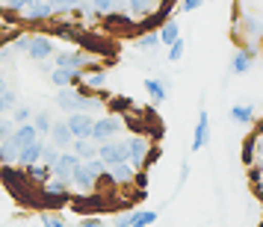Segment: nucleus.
<instances>
[{
	"instance_id": "nucleus-46",
	"label": "nucleus",
	"mask_w": 263,
	"mask_h": 227,
	"mask_svg": "<svg viewBox=\"0 0 263 227\" xmlns=\"http://www.w3.org/2000/svg\"><path fill=\"white\" fill-rule=\"evenodd\" d=\"M254 136H263V118L257 121V127H254Z\"/></svg>"
},
{
	"instance_id": "nucleus-21",
	"label": "nucleus",
	"mask_w": 263,
	"mask_h": 227,
	"mask_svg": "<svg viewBox=\"0 0 263 227\" xmlns=\"http://www.w3.org/2000/svg\"><path fill=\"white\" fill-rule=\"evenodd\" d=\"M18 154H21V145L15 142L12 136L0 142V166H15L18 162Z\"/></svg>"
},
{
	"instance_id": "nucleus-3",
	"label": "nucleus",
	"mask_w": 263,
	"mask_h": 227,
	"mask_svg": "<svg viewBox=\"0 0 263 227\" xmlns=\"http://www.w3.org/2000/svg\"><path fill=\"white\" fill-rule=\"evenodd\" d=\"M148 151H151V139L148 136H130L127 139V162H130L133 171H145V156H148Z\"/></svg>"
},
{
	"instance_id": "nucleus-1",
	"label": "nucleus",
	"mask_w": 263,
	"mask_h": 227,
	"mask_svg": "<svg viewBox=\"0 0 263 227\" xmlns=\"http://www.w3.org/2000/svg\"><path fill=\"white\" fill-rule=\"evenodd\" d=\"M121 130H124V115H112V112H107V115H101V118H95V124H92V142H109V139H116V136H121Z\"/></svg>"
},
{
	"instance_id": "nucleus-47",
	"label": "nucleus",
	"mask_w": 263,
	"mask_h": 227,
	"mask_svg": "<svg viewBox=\"0 0 263 227\" xmlns=\"http://www.w3.org/2000/svg\"><path fill=\"white\" fill-rule=\"evenodd\" d=\"M254 166H257V168H260V171H263V156H260V159H257V162H254Z\"/></svg>"
},
{
	"instance_id": "nucleus-17",
	"label": "nucleus",
	"mask_w": 263,
	"mask_h": 227,
	"mask_svg": "<svg viewBox=\"0 0 263 227\" xmlns=\"http://www.w3.org/2000/svg\"><path fill=\"white\" fill-rule=\"evenodd\" d=\"M168 89H172V83H168V77H154V80H145V92L151 95V100L154 104H163L168 97Z\"/></svg>"
},
{
	"instance_id": "nucleus-19",
	"label": "nucleus",
	"mask_w": 263,
	"mask_h": 227,
	"mask_svg": "<svg viewBox=\"0 0 263 227\" xmlns=\"http://www.w3.org/2000/svg\"><path fill=\"white\" fill-rule=\"evenodd\" d=\"M89 6L95 9L98 18H104L109 12H127V0H89Z\"/></svg>"
},
{
	"instance_id": "nucleus-27",
	"label": "nucleus",
	"mask_w": 263,
	"mask_h": 227,
	"mask_svg": "<svg viewBox=\"0 0 263 227\" xmlns=\"http://www.w3.org/2000/svg\"><path fill=\"white\" fill-rule=\"evenodd\" d=\"M18 104H21V100H18V92H12V89L6 86V89L0 92V115H9Z\"/></svg>"
},
{
	"instance_id": "nucleus-23",
	"label": "nucleus",
	"mask_w": 263,
	"mask_h": 227,
	"mask_svg": "<svg viewBox=\"0 0 263 227\" xmlns=\"http://www.w3.org/2000/svg\"><path fill=\"white\" fill-rule=\"evenodd\" d=\"M83 86L92 89V92H104V86H107V71H104V68H86Z\"/></svg>"
},
{
	"instance_id": "nucleus-5",
	"label": "nucleus",
	"mask_w": 263,
	"mask_h": 227,
	"mask_svg": "<svg viewBox=\"0 0 263 227\" xmlns=\"http://www.w3.org/2000/svg\"><path fill=\"white\" fill-rule=\"evenodd\" d=\"M53 50H57V45H53V38L50 36H42V33H36V36H30V45H27V56L33 62H45L53 56Z\"/></svg>"
},
{
	"instance_id": "nucleus-35",
	"label": "nucleus",
	"mask_w": 263,
	"mask_h": 227,
	"mask_svg": "<svg viewBox=\"0 0 263 227\" xmlns=\"http://www.w3.org/2000/svg\"><path fill=\"white\" fill-rule=\"evenodd\" d=\"M157 45H160V36H157V30H151V33H142V36L136 38V48H139V50H154Z\"/></svg>"
},
{
	"instance_id": "nucleus-18",
	"label": "nucleus",
	"mask_w": 263,
	"mask_h": 227,
	"mask_svg": "<svg viewBox=\"0 0 263 227\" xmlns=\"http://www.w3.org/2000/svg\"><path fill=\"white\" fill-rule=\"evenodd\" d=\"M157 6H160V0H127V15L136 18V21H142V18H148L154 12Z\"/></svg>"
},
{
	"instance_id": "nucleus-36",
	"label": "nucleus",
	"mask_w": 263,
	"mask_h": 227,
	"mask_svg": "<svg viewBox=\"0 0 263 227\" xmlns=\"http://www.w3.org/2000/svg\"><path fill=\"white\" fill-rule=\"evenodd\" d=\"M42 227H65V218L53 210H45L42 213Z\"/></svg>"
},
{
	"instance_id": "nucleus-7",
	"label": "nucleus",
	"mask_w": 263,
	"mask_h": 227,
	"mask_svg": "<svg viewBox=\"0 0 263 227\" xmlns=\"http://www.w3.org/2000/svg\"><path fill=\"white\" fill-rule=\"evenodd\" d=\"M0 183L12 192V195H24V189H30V180L24 177L21 168H15V166H3L0 168Z\"/></svg>"
},
{
	"instance_id": "nucleus-22",
	"label": "nucleus",
	"mask_w": 263,
	"mask_h": 227,
	"mask_svg": "<svg viewBox=\"0 0 263 227\" xmlns=\"http://www.w3.org/2000/svg\"><path fill=\"white\" fill-rule=\"evenodd\" d=\"M77 159H92V156H98V142H92V139H74L71 148H68Z\"/></svg>"
},
{
	"instance_id": "nucleus-11",
	"label": "nucleus",
	"mask_w": 263,
	"mask_h": 227,
	"mask_svg": "<svg viewBox=\"0 0 263 227\" xmlns=\"http://www.w3.org/2000/svg\"><path fill=\"white\" fill-rule=\"evenodd\" d=\"M104 30H109V33H133L136 30V18H130L127 12H109L104 15Z\"/></svg>"
},
{
	"instance_id": "nucleus-48",
	"label": "nucleus",
	"mask_w": 263,
	"mask_h": 227,
	"mask_svg": "<svg viewBox=\"0 0 263 227\" xmlns=\"http://www.w3.org/2000/svg\"><path fill=\"white\" fill-rule=\"evenodd\" d=\"M260 192H263V171H260Z\"/></svg>"
},
{
	"instance_id": "nucleus-41",
	"label": "nucleus",
	"mask_w": 263,
	"mask_h": 227,
	"mask_svg": "<svg viewBox=\"0 0 263 227\" xmlns=\"http://www.w3.org/2000/svg\"><path fill=\"white\" fill-rule=\"evenodd\" d=\"M133 215H136V210H127V213H119L116 218H112V224H116V227H130V224H133Z\"/></svg>"
},
{
	"instance_id": "nucleus-44",
	"label": "nucleus",
	"mask_w": 263,
	"mask_h": 227,
	"mask_svg": "<svg viewBox=\"0 0 263 227\" xmlns=\"http://www.w3.org/2000/svg\"><path fill=\"white\" fill-rule=\"evenodd\" d=\"M160 154H163V151H160L157 145H151V151H148V156H145V171H148V168H151L157 159H160Z\"/></svg>"
},
{
	"instance_id": "nucleus-26",
	"label": "nucleus",
	"mask_w": 263,
	"mask_h": 227,
	"mask_svg": "<svg viewBox=\"0 0 263 227\" xmlns=\"http://www.w3.org/2000/svg\"><path fill=\"white\" fill-rule=\"evenodd\" d=\"M12 139H15L18 145H21V148H24V145H30L33 139H39V133H36V127H33L30 121H27V124H18V127L12 130Z\"/></svg>"
},
{
	"instance_id": "nucleus-29",
	"label": "nucleus",
	"mask_w": 263,
	"mask_h": 227,
	"mask_svg": "<svg viewBox=\"0 0 263 227\" xmlns=\"http://www.w3.org/2000/svg\"><path fill=\"white\" fill-rule=\"evenodd\" d=\"M60 148H57V145H50V142H45L42 145V159H39V162H42V166H48V168H53L57 166V159H60Z\"/></svg>"
},
{
	"instance_id": "nucleus-42",
	"label": "nucleus",
	"mask_w": 263,
	"mask_h": 227,
	"mask_svg": "<svg viewBox=\"0 0 263 227\" xmlns=\"http://www.w3.org/2000/svg\"><path fill=\"white\" fill-rule=\"evenodd\" d=\"M207 0H180V6H178V12H195V9H201Z\"/></svg>"
},
{
	"instance_id": "nucleus-28",
	"label": "nucleus",
	"mask_w": 263,
	"mask_h": 227,
	"mask_svg": "<svg viewBox=\"0 0 263 227\" xmlns=\"http://www.w3.org/2000/svg\"><path fill=\"white\" fill-rule=\"evenodd\" d=\"M30 124L36 127L39 136H48L50 127H53V118H50V112H48V109H42V112H36V115H33V121H30Z\"/></svg>"
},
{
	"instance_id": "nucleus-9",
	"label": "nucleus",
	"mask_w": 263,
	"mask_h": 227,
	"mask_svg": "<svg viewBox=\"0 0 263 227\" xmlns=\"http://www.w3.org/2000/svg\"><path fill=\"white\" fill-rule=\"evenodd\" d=\"M65 124H68V130H71L74 139H89V136H92L95 115H89V112H71V115L65 118Z\"/></svg>"
},
{
	"instance_id": "nucleus-2",
	"label": "nucleus",
	"mask_w": 263,
	"mask_h": 227,
	"mask_svg": "<svg viewBox=\"0 0 263 227\" xmlns=\"http://www.w3.org/2000/svg\"><path fill=\"white\" fill-rule=\"evenodd\" d=\"M53 68H71V71H86L89 68V53L80 48L71 50H53Z\"/></svg>"
},
{
	"instance_id": "nucleus-43",
	"label": "nucleus",
	"mask_w": 263,
	"mask_h": 227,
	"mask_svg": "<svg viewBox=\"0 0 263 227\" xmlns=\"http://www.w3.org/2000/svg\"><path fill=\"white\" fill-rule=\"evenodd\" d=\"M77 227H107V221H104V218H98V215H86V218L77 221Z\"/></svg>"
},
{
	"instance_id": "nucleus-14",
	"label": "nucleus",
	"mask_w": 263,
	"mask_h": 227,
	"mask_svg": "<svg viewBox=\"0 0 263 227\" xmlns=\"http://www.w3.org/2000/svg\"><path fill=\"white\" fill-rule=\"evenodd\" d=\"M48 142L57 145L60 151H68V148H71L74 136H71V130H68L65 121H53V127H50V133H48Z\"/></svg>"
},
{
	"instance_id": "nucleus-15",
	"label": "nucleus",
	"mask_w": 263,
	"mask_h": 227,
	"mask_svg": "<svg viewBox=\"0 0 263 227\" xmlns=\"http://www.w3.org/2000/svg\"><path fill=\"white\" fill-rule=\"evenodd\" d=\"M50 83L57 89H68V86L83 83V71H71V68H53L50 71Z\"/></svg>"
},
{
	"instance_id": "nucleus-16",
	"label": "nucleus",
	"mask_w": 263,
	"mask_h": 227,
	"mask_svg": "<svg viewBox=\"0 0 263 227\" xmlns=\"http://www.w3.org/2000/svg\"><path fill=\"white\" fill-rule=\"evenodd\" d=\"M42 145H45V139H42V136H39V139H33L30 145H24V148H21V154H18V162H15V166L27 168V166H33V162H39V159H42Z\"/></svg>"
},
{
	"instance_id": "nucleus-10",
	"label": "nucleus",
	"mask_w": 263,
	"mask_h": 227,
	"mask_svg": "<svg viewBox=\"0 0 263 227\" xmlns=\"http://www.w3.org/2000/svg\"><path fill=\"white\" fill-rule=\"evenodd\" d=\"M257 59V45H249V48H237L234 56H231V71L234 74H249L251 62Z\"/></svg>"
},
{
	"instance_id": "nucleus-4",
	"label": "nucleus",
	"mask_w": 263,
	"mask_h": 227,
	"mask_svg": "<svg viewBox=\"0 0 263 227\" xmlns=\"http://www.w3.org/2000/svg\"><path fill=\"white\" fill-rule=\"evenodd\" d=\"M98 156L107 162V166H112V162H127V139H109V142H101L98 145Z\"/></svg>"
},
{
	"instance_id": "nucleus-20",
	"label": "nucleus",
	"mask_w": 263,
	"mask_h": 227,
	"mask_svg": "<svg viewBox=\"0 0 263 227\" xmlns=\"http://www.w3.org/2000/svg\"><path fill=\"white\" fill-rule=\"evenodd\" d=\"M21 171H24V177L30 180V186H45L50 180V168L42 166V162H33V166L21 168Z\"/></svg>"
},
{
	"instance_id": "nucleus-39",
	"label": "nucleus",
	"mask_w": 263,
	"mask_h": 227,
	"mask_svg": "<svg viewBox=\"0 0 263 227\" xmlns=\"http://www.w3.org/2000/svg\"><path fill=\"white\" fill-rule=\"evenodd\" d=\"M33 0H0V6L6 9V12H21V9H27Z\"/></svg>"
},
{
	"instance_id": "nucleus-31",
	"label": "nucleus",
	"mask_w": 263,
	"mask_h": 227,
	"mask_svg": "<svg viewBox=\"0 0 263 227\" xmlns=\"http://www.w3.org/2000/svg\"><path fill=\"white\" fill-rule=\"evenodd\" d=\"M242 33H249V36H263V18H257V15H246L242 18Z\"/></svg>"
},
{
	"instance_id": "nucleus-24",
	"label": "nucleus",
	"mask_w": 263,
	"mask_h": 227,
	"mask_svg": "<svg viewBox=\"0 0 263 227\" xmlns=\"http://www.w3.org/2000/svg\"><path fill=\"white\" fill-rule=\"evenodd\" d=\"M157 36H160V45H172V42H178L180 38V24H178V18H168L166 24L160 27V30H157Z\"/></svg>"
},
{
	"instance_id": "nucleus-8",
	"label": "nucleus",
	"mask_w": 263,
	"mask_h": 227,
	"mask_svg": "<svg viewBox=\"0 0 263 227\" xmlns=\"http://www.w3.org/2000/svg\"><path fill=\"white\" fill-rule=\"evenodd\" d=\"M21 21L24 24H42V21H50L53 18V9H50V3L48 0H33L27 9H21Z\"/></svg>"
},
{
	"instance_id": "nucleus-25",
	"label": "nucleus",
	"mask_w": 263,
	"mask_h": 227,
	"mask_svg": "<svg viewBox=\"0 0 263 227\" xmlns=\"http://www.w3.org/2000/svg\"><path fill=\"white\" fill-rule=\"evenodd\" d=\"M254 115H257L254 104H237V107H231V121H237V124H251Z\"/></svg>"
},
{
	"instance_id": "nucleus-32",
	"label": "nucleus",
	"mask_w": 263,
	"mask_h": 227,
	"mask_svg": "<svg viewBox=\"0 0 263 227\" xmlns=\"http://www.w3.org/2000/svg\"><path fill=\"white\" fill-rule=\"evenodd\" d=\"M48 3H50V9H53V18H57V15H68V12H74V9H77V6H80L83 0H48Z\"/></svg>"
},
{
	"instance_id": "nucleus-40",
	"label": "nucleus",
	"mask_w": 263,
	"mask_h": 227,
	"mask_svg": "<svg viewBox=\"0 0 263 227\" xmlns=\"http://www.w3.org/2000/svg\"><path fill=\"white\" fill-rule=\"evenodd\" d=\"M12 130H15V121L9 118V115H0V142H3V139H9Z\"/></svg>"
},
{
	"instance_id": "nucleus-49",
	"label": "nucleus",
	"mask_w": 263,
	"mask_h": 227,
	"mask_svg": "<svg viewBox=\"0 0 263 227\" xmlns=\"http://www.w3.org/2000/svg\"><path fill=\"white\" fill-rule=\"evenodd\" d=\"M260 48H263V36H260Z\"/></svg>"
},
{
	"instance_id": "nucleus-6",
	"label": "nucleus",
	"mask_w": 263,
	"mask_h": 227,
	"mask_svg": "<svg viewBox=\"0 0 263 227\" xmlns=\"http://www.w3.org/2000/svg\"><path fill=\"white\" fill-rule=\"evenodd\" d=\"M80 162H83V159H77L71 151H62L60 159H57V166L50 168V177H57V180H62V183L71 186V177H74V171H77Z\"/></svg>"
},
{
	"instance_id": "nucleus-13",
	"label": "nucleus",
	"mask_w": 263,
	"mask_h": 227,
	"mask_svg": "<svg viewBox=\"0 0 263 227\" xmlns=\"http://www.w3.org/2000/svg\"><path fill=\"white\" fill-rule=\"evenodd\" d=\"M207 142H210V115H207V109H201L198 121H195V130H192V151H201Z\"/></svg>"
},
{
	"instance_id": "nucleus-30",
	"label": "nucleus",
	"mask_w": 263,
	"mask_h": 227,
	"mask_svg": "<svg viewBox=\"0 0 263 227\" xmlns=\"http://www.w3.org/2000/svg\"><path fill=\"white\" fill-rule=\"evenodd\" d=\"M254 142H257V136H254V133L242 139V166H246V168L254 166V159H257V154H254Z\"/></svg>"
},
{
	"instance_id": "nucleus-12",
	"label": "nucleus",
	"mask_w": 263,
	"mask_h": 227,
	"mask_svg": "<svg viewBox=\"0 0 263 227\" xmlns=\"http://www.w3.org/2000/svg\"><path fill=\"white\" fill-rule=\"evenodd\" d=\"M107 177L112 186H133L136 171L130 168V162H112V166H107Z\"/></svg>"
},
{
	"instance_id": "nucleus-33",
	"label": "nucleus",
	"mask_w": 263,
	"mask_h": 227,
	"mask_svg": "<svg viewBox=\"0 0 263 227\" xmlns=\"http://www.w3.org/2000/svg\"><path fill=\"white\" fill-rule=\"evenodd\" d=\"M9 118L15 121V127H18V124H27V121H33V109L27 107V104H18V107L9 112Z\"/></svg>"
},
{
	"instance_id": "nucleus-45",
	"label": "nucleus",
	"mask_w": 263,
	"mask_h": 227,
	"mask_svg": "<svg viewBox=\"0 0 263 227\" xmlns=\"http://www.w3.org/2000/svg\"><path fill=\"white\" fill-rule=\"evenodd\" d=\"M6 89V71H3V65H0V92Z\"/></svg>"
},
{
	"instance_id": "nucleus-38",
	"label": "nucleus",
	"mask_w": 263,
	"mask_h": 227,
	"mask_svg": "<svg viewBox=\"0 0 263 227\" xmlns=\"http://www.w3.org/2000/svg\"><path fill=\"white\" fill-rule=\"evenodd\" d=\"M130 97H109V112L112 115H119V112H124V109H130Z\"/></svg>"
},
{
	"instance_id": "nucleus-34",
	"label": "nucleus",
	"mask_w": 263,
	"mask_h": 227,
	"mask_svg": "<svg viewBox=\"0 0 263 227\" xmlns=\"http://www.w3.org/2000/svg\"><path fill=\"white\" fill-rule=\"evenodd\" d=\"M154 221H157V213H154V210H136L130 227H151Z\"/></svg>"
},
{
	"instance_id": "nucleus-37",
	"label": "nucleus",
	"mask_w": 263,
	"mask_h": 227,
	"mask_svg": "<svg viewBox=\"0 0 263 227\" xmlns=\"http://www.w3.org/2000/svg\"><path fill=\"white\" fill-rule=\"evenodd\" d=\"M183 50H186V42H183V38L172 42V45H168V62H180L183 59Z\"/></svg>"
},
{
	"instance_id": "nucleus-50",
	"label": "nucleus",
	"mask_w": 263,
	"mask_h": 227,
	"mask_svg": "<svg viewBox=\"0 0 263 227\" xmlns=\"http://www.w3.org/2000/svg\"><path fill=\"white\" fill-rule=\"evenodd\" d=\"M30 227H42V224H30Z\"/></svg>"
}]
</instances>
